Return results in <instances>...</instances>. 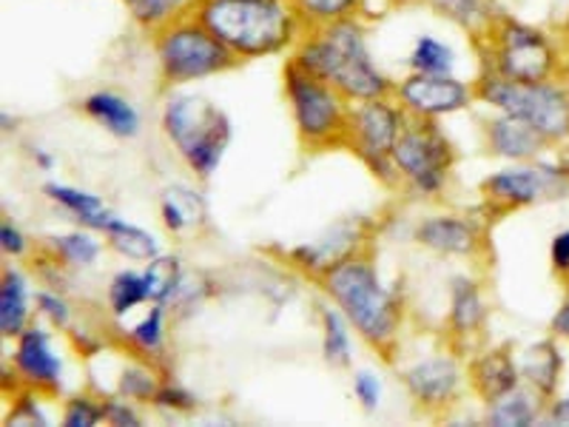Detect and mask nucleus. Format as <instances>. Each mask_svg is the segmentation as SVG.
<instances>
[{"label": "nucleus", "instance_id": "4be33fe9", "mask_svg": "<svg viewBox=\"0 0 569 427\" xmlns=\"http://www.w3.org/2000/svg\"><path fill=\"white\" fill-rule=\"evenodd\" d=\"M80 109L94 123L103 126L109 135L123 137V140H131V137L140 135V111L134 109L131 100L120 98L117 91H91Z\"/></svg>", "mask_w": 569, "mask_h": 427}, {"label": "nucleus", "instance_id": "7c9ffc66", "mask_svg": "<svg viewBox=\"0 0 569 427\" xmlns=\"http://www.w3.org/2000/svg\"><path fill=\"white\" fill-rule=\"evenodd\" d=\"M106 302H109L111 317L117 319L129 317L140 305L151 302L142 271H117L109 282V291H106Z\"/></svg>", "mask_w": 569, "mask_h": 427}, {"label": "nucleus", "instance_id": "a878e982", "mask_svg": "<svg viewBox=\"0 0 569 427\" xmlns=\"http://www.w3.org/2000/svg\"><path fill=\"white\" fill-rule=\"evenodd\" d=\"M166 334H169V305L151 302L149 314L137 319V322L126 330V345H129L137 356L154 363L157 356L166 350Z\"/></svg>", "mask_w": 569, "mask_h": 427}, {"label": "nucleus", "instance_id": "6e6552de", "mask_svg": "<svg viewBox=\"0 0 569 427\" xmlns=\"http://www.w3.org/2000/svg\"><path fill=\"white\" fill-rule=\"evenodd\" d=\"M151 46H154L160 80L169 89L217 78L240 66V58L213 38L211 29L191 12L180 14L169 27L151 34Z\"/></svg>", "mask_w": 569, "mask_h": 427}, {"label": "nucleus", "instance_id": "6ab92c4d", "mask_svg": "<svg viewBox=\"0 0 569 427\" xmlns=\"http://www.w3.org/2000/svg\"><path fill=\"white\" fill-rule=\"evenodd\" d=\"M32 325V282L20 268L7 266L0 277V337L18 339Z\"/></svg>", "mask_w": 569, "mask_h": 427}, {"label": "nucleus", "instance_id": "49530a36", "mask_svg": "<svg viewBox=\"0 0 569 427\" xmlns=\"http://www.w3.org/2000/svg\"><path fill=\"white\" fill-rule=\"evenodd\" d=\"M32 160H34V166H38V169H43V171L54 169V157L49 155L46 149H32Z\"/></svg>", "mask_w": 569, "mask_h": 427}, {"label": "nucleus", "instance_id": "2f4dec72", "mask_svg": "<svg viewBox=\"0 0 569 427\" xmlns=\"http://www.w3.org/2000/svg\"><path fill=\"white\" fill-rule=\"evenodd\" d=\"M191 3L194 0H123V7L131 14V20L149 34L160 32L162 27H169L171 20L191 12Z\"/></svg>", "mask_w": 569, "mask_h": 427}, {"label": "nucleus", "instance_id": "4c0bfd02", "mask_svg": "<svg viewBox=\"0 0 569 427\" xmlns=\"http://www.w3.org/2000/svg\"><path fill=\"white\" fill-rule=\"evenodd\" d=\"M34 314L58 330L71 328V305L58 288H43L34 294Z\"/></svg>", "mask_w": 569, "mask_h": 427}, {"label": "nucleus", "instance_id": "58836bf2", "mask_svg": "<svg viewBox=\"0 0 569 427\" xmlns=\"http://www.w3.org/2000/svg\"><path fill=\"white\" fill-rule=\"evenodd\" d=\"M103 419L109 425L117 427H140L142 416L137 410V401L126 399V396L114 394V396H103Z\"/></svg>", "mask_w": 569, "mask_h": 427}, {"label": "nucleus", "instance_id": "ea45409f", "mask_svg": "<svg viewBox=\"0 0 569 427\" xmlns=\"http://www.w3.org/2000/svg\"><path fill=\"white\" fill-rule=\"evenodd\" d=\"M151 405L160 410H171V414H188V410L197 408V399L188 394L182 385L169 383V379H166V383L160 385V390H157V396Z\"/></svg>", "mask_w": 569, "mask_h": 427}, {"label": "nucleus", "instance_id": "7ed1b4c3", "mask_svg": "<svg viewBox=\"0 0 569 427\" xmlns=\"http://www.w3.org/2000/svg\"><path fill=\"white\" fill-rule=\"evenodd\" d=\"M191 14L202 20L240 63L291 52L305 34L293 0H194Z\"/></svg>", "mask_w": 569, "mask_h": 427}, {"label": "nucleus", "instance_id": "20e7f679", "mask_svg": "<svg viewBox=\"0 0 569 427\" xmlns=\"http://www.w3.org/2000/svg\"><path fill=\"white\" fill-rule=\"evenodd\" d=\"M481 58V69L518 80V83H541L561 80L569 69L561 43L541 27H532L512 14H501L490 32L472 40Z\"/></svg>", "mask_w": 569, "mask_h": 427}, {"label": "nucleus", "instance_id": "5701e85b", "mask_svg": "<svg viewBox=\"0 0 569 427\" xmlns=\"http://www.w3.org/2000/svg\"><path fill=\"white\" fill-rule=\"evenodd\" d=\"M518 368H521V383L530 385L532 390L543 396V399H552L561 383L563 370V354L561 345L556 339H543L527 348V354L518 359Z\"/></svg>", "mask_w": 569, "mask_h": 427}, {"label": "nucleus", "instance_id": "423d86ee", "mask_svg": "<svg viewBox=\"0 0 569 427\" xmlns=\"http://www.w3.org/2000/svg\"><path fill=\"white\" fill-rule=\"evenodd\" d=\"M282 89L291 109L297 137L308 151L345 149L350 100L328 80L288 60L282 69Z\"/></svg>", "mask_w": 569, "mask_h": 427}, {"label": "nucleus", "instance_id": "e433bc0d", "mask_svg": "<svg viewBox=\"0 0 569 427\" xmlns=\"http://www.w3.org/2000/svg\"><path fill=\"white\" fill-rule=\"evenodd\" d=\"M43 399L38 390L18 388L14 390L12 410L7 414V425H49V416L43 410Z\"/></svg>", "mask_w": 569, "mask_h": 427}, {"label": "nucleus", "instance_id": "79ce46f5", "mask_svg": "<svg viewBox=\"0 0 569 427\" xmlns=\"http://www.w3.org/2000/svg\"><path fill=\"white\" fill-rule=\"evenodd\" d=\"M0 251L7 254V257L18 259L23 257V254L29 251V240H27V234L20 231L18 226H14L12 220H3L0 222Z\"/></svg>", "mask_w": 569, "mask_h": 427}, {"label": "nucleus", "instance_id": "dca6fc26", "mask_svg": "<svg viewBox=\"0 0 569 427\" xmlns=\"http://www.w3.org/2000/svg\"><path fill=\"white\" fill-rule=\"evenodd\" d=\"M490 308L481 294V285L472 277H456L450 282V308H447V337L453 342L456 354L472 350V342L481 339Z\"/></svg>", "mask_w": 569, "mask_h": 427}, {"label": "nucleus", "instance_id": "9d476101", "mask_svg": "<svg viewBox=\"0 0 569 427\" xmlns=\"http://www.w3.org/2000/svg\"><path fill=\"white\" fill-rule=\"evenodd\" d=\"M408 123V111L396 98H376L350 103L345 149L365 162V169L385 186H399V171L393 166V149L401 129Z\"/></svg>", "mask_w": 569, "mask_h": 427}, {"label": "nucleus", "instance_id": "ddd939ff", "mask_svg": "<svg viewBox=\"0 0 569 427\" xmlns=\"http://www.w3.org/2000/svg\"><path fill=\"white\" fill-rule=\"evenodd\" d=\"M401 383L416 408L425 414H447L465 394L467 370L461 368L459 356L436 354L401 370Z\"/></svg>", "mask_w": 569, "mask_h": 427}, {"label": "nucleus", "instance_id": "4468645a", "mask_svg": "<svg viewBox=\"0 0 569 427\" xmlns=\"http://www.w3.org/2000/svg\"><path fill=\"white\" fill-rule=\"evenodd\" d=\"M12 379H18V388L38 390L46 399L63 394V359L49 328L32 322L14 339Z\"/></svg>", "mask_w": 569, "mask_h": 427}, {"label": "nucleus", "instance_id": "8fccbe9b", "mask_svg": "<svg viewBox=\"0 0 569 427\" xmlns=\"http://www.w3.org/2000/svg\"><path fill=\"white\" fill-rule=\"evenodd\" d=\"M563 86H567V95H569V69L563 71Z\"/></svg>", "mask_w": 569, "mask_h": 427}, {"label": "nucleus", "instance_id": "c9c22d12", "mask_svg": "<svg viewBox=\"0 0 569 427\" xmlns=\"http://www.w3.org/2000/svg\"><path fill=\"white\" fill-rule=\"evenodd\" d=\"M60 421L66 427H94L103 419V396H89L78 394L66 399L63 414H60Z\"/></svg>", "mask_w": 569, "mask_h": 427}, {"label": "nucleus", "instance_id": "0eeeda50", "mask_svg": "<svg viewBox=\"0 0 569 427\" xmlns=\"http://www.w3.org/2000/svg\"><path fill=\"white\" fill-rule=\"evenodd\" d=\"M476 86V100L496 111L518 117L530 123L550 146L569 142V95L561 80H541V83H518V80L481 69Z\"/></svg>", "mask_w": 569, "mask_h": 427}, {"label": "nucleus", "instance_id": "c85d7f7f", "mask_svg": "<svg viewBox=\"0 0 569 427\" xmlns=\"http://www.w3.org/2000/svg\"><path fill=\"white\" fill-rule=\"evenodd\" d=\"M142 277H146V288H149L151 302L171 305L177 299V294H180V285H182V277H186V271H182L180 257L160 254V257L146 262Z\"/></svg>", "mask_w": 569, "mask_h": 427}, {"label": "nucleus", "instance_id": "f3484780", "mask_svg": "<svg viewBox=\"0 0 569 427\" xmlns=\"http://www.w3.org/2000/svg\"><path fill=\"white\" fill-rule=\"evenodd\" d=\"M485 142L492 157H501V160L510 162L541 160L543 151L552 149L550 142L543 140L530 123L505 115V111H496L485 120Z\"/></svg>", "mask_w": 569, "mask_h": 427}, {"label": "nucleus", "instance_id": "a18cd8bd", "mask_svg": "<svg viewBox=\"0 0 569 427\" xmlns=\"http://www.w3.org/2000/svg\"><path fill=\"white\" fill-rule=\"evenodd\" d=\"M552 334H556L558 339H567L569 342V291L567 297H563L561 308L556 311V317H552Z\"/></svg>", "mask_w": 569, "mask_h": 427}, {"label": "nucleus", "instance_id": "39448f33", "mask_svg": "<svg viewBox=\"0 0 569 427\" xmlns=\"http://www.w3.org/2000/svg\"><path fill=\"white\" fill-rule=\"evenodd\" d=\"M160 126L180 160L200 180L217 175L233 137L231 117L220 106L197 91H174L162 103Z\"/></svg>", "mask_w": 569, "mask_h": 427}, {"label": "nucleus", "instance_id": "9b49d317", "mask_svg": "<svg viewBox=\"0 0 569 427\" xmlns=\"http://www.w3.org/2000/svg\"><path fill=\"white\" fill-rule=\"evenodd\" d=\"M569 195V169L558 162H512L481 182V197L492 214L518 211L543 200H563Z\"/></svg>", "mask_w": 569, "mask_h": 427}, {"label": "nucleus", "instance_id": "b1692460", "mask_svg": "<svg viewBox=\"0 0 569 427\" xmlns=\"http://www.w3.org/2000/svg\"><path fill=\"white\" fill-rule=\"evenodd\" d=\"M160 220L171 234L200 231L208 226V206L194 188L171 186L162 191Z\"/></svg>", "mask_w": 569, "mask_h": 427}, {"label": "nucleus", "instance_id": "a19ab883", "mask_svg": "<svg viewBox=\"0 0 569 427\" xmlns=\"http://www.w3.org/2000/svg\"><path fill=\"white\" fill-rule=\"evenodd\" d=\"M353 396L368 414L379 410V405H382V383H379V376L370 374V370H359L353 376Z\"/></svg>", "mask_w": 569, "mask_h": 427}, {"label": "nucleus", "instance_id": "f03ea898", "mask_svg": "<svg viewBox=\"0 0 569 427\" xmlns=\"http://www.w3.org/2000/svg\"><path fill=\"white\" fill-rule=\"evenodd\" d=\"M291 58L342 91L350 103L393 98L396 83L376 66L362 18L305 29L299 43L291 49Z\"/></svg>", "mask_w": 569, "mask_h": 427}, {"label": "nucleus", "instance_id": "c03bdc74", "mask_svg": "<svg viewBox=\"0 0 569 427\" xmlns=\"http://www.w3.org/2000/svg\"><path fill=\"white\" fill-rule=\"evenodd\" d=\"M543 421H547V425L569 427V396H552V399L547 401Z\"/></svg>", "mask_w": 569, "mask_h": 427}, {"label": "nucleus", "instance_id": "cd10ccee", "mask_svg": "<svg viewBox=\"0 0 569 427\" xmlns=\"http://www.w3.org/2000/svg\"><path fill=\"white\" fill-rule=\"evenodd\" d=\"M106 246L111 248V251H117L120 257L131 259V262H149V259L160 257V242H157V237L151 231H146V228L134 226V222H126L120 220V217H114L111 220V226L106 228Z\"/></svg>", "mask_w": 569, "mask_h": 427}, {"label": "nucleus", "instance_id": "393cba45", "mask_svg": "<svg viewBox=\"0 0 569 427\" xmlns=\"http://www.w3.org/2000/svg\"><path fill=\"white\" fill-rule=\"evenodd\" d=\"M427 9H433L439 18L450 20L459 29H465L472 40L490 32L505 9L498 7V0H421Z\"/></svg>", "mask_w": 569, "mask_h": 427}, {"label": "nucleus", "instance_id": "37998d69", "mask_svg": "<svg viewBox=\"0 0 569 427\" xmlns=\"http://www.w3.org/2000/svg\"><path fill=\"white\" fill-rule=\"evenodd\" d=\"M550 262H552V271H556V277L561 279V282L569 285V228L552 237Z\"/></svg>", "mask_w": 569, "mask_h": 427}, {"label": "nucleus", "instance_id": "2eb2a0df", "mask_svg": "<svg viewBox=\"0 0 569 427\" xmlns=\"http://www.w3.org/2000/svg\"><path fill=\"white\" fill-rule=\"evenodd\" d=\"M413 240L427 251L441 254V257H461L476 259L485 254V228L470 217L461 214H439V217H427L416 226Z\"/></svg>", "mask_w": 569, "mask_h": 427}, {"label": "nucleus", "instance_id": "c756f323", "mask_svg": "<svg viewBox=\"0 0 569 427\" xmlns=\"http://www.w3.org/2000/svg\"><path fill=\"white\" fill-rule=\"evenodd\" d=\"M319 319H322V356L325 363L333 368H348L350 365V322L337 305H322L319 308Z\"/></svg>", "mask_w": 569, "mask_h": 427}, {"label": "nucleus", "instance_id": "f8f14e48", "mask_svg": "<svg viewBox=\"0 0 569 427\" xmlns=\"http://www.w3.org/2000/svg\"><path fill=\"white\" fill-rule=\"evenodd\" d=\"M393 98L408 111V117L439 120L447 115H459L476 103V86L465 83L456 75H419L410 71L408 78L396 83Z\"/></svg>", "mask_w": 569, "mask_h": 427}, {"label": "nucleus", "instance_id": "72a5a7b5", "mask_svg": "<svg viewBox=\"0 0 569 427\" xmlns=\"http://www.w3.org/2000/svg\"><path fill=\"white\" fill-rule=\"evenodd\" d=\"M368 0H293L299 18H302L305 29L328 27L337 20L359 18Z\"/></svg>", "mask_w": 569, "mask_h": 427}, {"label": "nucleus", "instance_id": "de8ad7c7", "mask_svg": "<svg viewBox=\"0 0 569 427\" xmlns=\"http://www.w3.org/2000/svg\"><path fill=\"white\" fill-rule=\"evenodd\" d=\"M558 43H561L563 54H567V60H569V14H567V20L561 23V40H558Z\"/></svg>", "mask_w": 569, "mask_h": 427}, {"label": "nucleus", "instance_id": "412c9836", "mask_svg": "<svg viewBox=\"0 0 569 427\" xmlns=\"http://www.w3.org/2000/svg\"><path fill=\"white\" fill-rule=\"evenodd\" d=\"M43 195L54 202V206L63 208L69 217L80 222L89 231H100L106 234V228L111 226L114 220V214L106 208V202L100 200L98 195H91L86 188H74L66 186V182H46Z\"/></svg>", "mask_w": 569, "mask_h": 427}, {"label": "nucleus", "instance_id": "1a4fd4ad", "mask_svg": "<svg viewBox=\"0 0 569 427\" xmlns=\"http://www.w3.org/2000/svg\"><path fill=\"white\" fill-rule=\"evenodd\" d=\"M393 166L399 182L410 188V195L433 200L450 182L456 169V149L441 131L439 120L408 117L393 149Z\"/></svg>", "mask_w": 569, "mask_h": 427}, {"label": "nucleus", "instance_id": "f257e3e1", "mask_svg": "<svg viewBox=\"0 0 569 427\" xmlns=\"http://www.w3.org/2000/svg\"><path fill=\"white\" fill-rule=\"evenodd\" d=\"M319 285L325 297L345 314L350 328L390 363L399 348L405 302L399 291L382 282L370 254L359 248L342 257L319 277Z\"/></svg>", "mask_w": 569, "mask_h": 427}, {"label": "nucleus", "instance_id": "a211bd4d", "mask_svg": "<svg viewBox=\"0 0 569 427\" xmlns=\"http://www.w3.org/2000/svg\"><path fill=\"white\" fill-rule=\"evenodd\" d=\"M467 383L487 405L521 385V368L510 345H498V348H487L472 356L467 365Z\"/></svg>", "mask_w": 569, "mask_h": 427}, {"label": "nucleus", "instance_id": "09e8293b", "mask_svg": "<svg viewBox=\"0 0 569 427\" xmlns=\"http://www.w3.org/2000/svg\"><path fill=\"white\" fill-rule=\"evenodd\" d=\"M388 7H413V3H421V0H385Z\"/></svg>", "mask_w": 569, "mask_h": 427}, {"label": "nucleus", "instance_id": "f704fd0d", "mask_svg": "<svg viewBox=\"0 0 569 427\" xmlns=\"http://www.w3.org/2000/svg\"><path fill=\"white\" fill-rule=\"evenodd\" d=\"M408 66L410 71H419V75H453L456 54L450 46L441 43L433 34H421V38H416Z\"/></svg>", "mask_w": 569, "mask_h": 427}, {"label": "nucleus", "instance_id": "bb28decb", "mask_svg": "<svg viewBox=\"0 0 569 427\" xmlns=\"http://www.w3.org/2000/svg\"><path fill=\"white\" fill-rule=\"evenodd\" d=\"M40 251H46L49 257L63 262L66 268H91L94 262H98L103 246H100L98 237L86 228V231H69V234L46 237Z\"/></svg>", "mask_w": 569, "mask_h": 427}, {"label": "nucleus", "instance_id": "473e14b6", "mask_svg": "<svg viewBox=\"0 0 569 427\" xmlns=\"http://www.w3.org/2000/svg\"><path fill=\"white\" fill-rule=\"evenodd\" d=\"M162 383H166V379H162L160 370L154 368V363H151V359H142V363H129L120 370V376H117V394L137 401V405H151Z\"/></svg>", "mask_w": 569, "mask_h": 427}, {"label": "nucleus", "instance_id": "aec40b11", "mask_svg": "<svg viewBox=\"0 0 569 427\" xmlns=\"http://www.w3.org/2000/svg\"><path fill=\"white\" fill-rule=\"evenodd\" d=\"M547 401L530 385H516L505 396L487 405V425L492 427H530L536 421H543L547 414Z\"/></svg>", "mask_w": 569, "mask_h": 427}]
</instances>
